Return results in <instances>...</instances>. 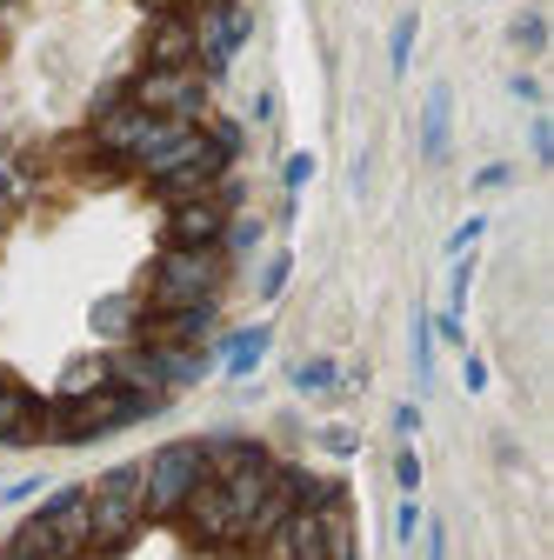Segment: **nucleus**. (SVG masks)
Here are the masks:
<instances>
[{"instance_id":"f257e3e1","label":"nucleus","mask_w":554,"mask_h":560,"mask_svg":"<svg viewBox=\"0 0 554 560\" xmlns=\"http://www.w3.org/2000/svg\"><path fill=\"white\" fill-rule=\"evenodd\" d=\"M21 560H88L94 534H88V487H60L47 494L41 514H27L8 540Z\"/></svg>"},{"instance_id":"f03ea898","label":"nucleus","mask_w":554,"mask_h":560,"mask_svg":"<svg viewBox=\"0 0 554 560\" xmlns=\"http://www.w3.org/2000/svg\"><path fill=\"white\" fill-rule=\"evenodd\" d=\"M141 521H148V508H141V460L107 467L88 487V534H94L88 553H120L134 534H141Z\"/></svg>"},{"instance_id":"7ed1b4c3","label":"nucleus","mask_w":554,"mask_h":560,"mask_svg":"<svg viewBox=\"0 0 554 560\" xmlns=\"http://www.w3.org/2000/svg\"><path fill=\"white\" fill-rule=\"evenodd\" d=\"M221 280H228L221 247H168L154 260V288H148L154 301L148 307H215Z\"/></svg>"},{"instance_id":"20e7f679","label":"nucleus","mask_w":554,"mask_h":560,"mask_svg":"<svg viewBox=\"0 0 554 560\" xmlns=\"http://www.w3.org/2000/svg\"><path fill=\"white\" fill-rule=\"evenodd\" d=\"M200 480H207V447L200 441H168L141 460V508L154 521H168V514H181V501Z\"/></svg>"},{"instance_id":"39448f33","label":"nucleus","mask_w":554,"mask_h":560,"mask_svg":"<svg viewBox=\"0 0 554 560\" xmlns=\"http://www.w3.org/2000/svg\"><path fill=\"white\" fill-rule=\"evenodd\" d=\"M141 114H154V120H200V107H207V81L194 74V67H148L141 81H134V94H127Z\"/></svg>"},{"instance_id":"423d86ee","label":"nucleus","mask_w":554,"mask_h":560,"mask_svg":"<svg viewBox=\"0 0 554 560\" xmlns=\"http://www.w3.org/2000/svg\"><path fill=\"white\" fill-rule=\"evenodd\" d=\"M234 200H241L234 187L174 200V207H168V241H174V247H221V234H228V207H234Z\"/></svg>"},{"instance_id":"0eeeda50","label":"nucleus","mask_w":554,"mask_h":560,"mask_svg":"<svg viewBox=\"0 0 554 560\" xmlns=\"http://www.w3.org/2000/svg\"><path fill=\"white\" fill-rule=\"evenodd\" d=\"M168 127H187V120H154V114H141L134 101H120V107H107L101 114V127H94V140L114 154V161H141L154 140L168 133Z\"/></svg>"},{"instance_id":"6e6552de","label":"nucleus","mask_w":554,"mask_h":560,"mask_svg":"<svg viewBox=\"0 0 554 560\" xmlns=\"http://www.w3.org/2000/svg\"><path fill=\"white\" fill-rule=\"evenodd\" d=\"M241 40H247V8H207L200 14V27H194V60L207 67V74H221V67L241 54Z\"/></svg>"},{"instance_id":"1a4fd4ad","label":"nucleus","mask_w":554,"mask_h":560,"mask_svg":"<svg viewBox=\"0 0 554 560\" xmlns=\"http://www.w3.org/2000/svg\"><path fill=\"white\" fill-rule=\"evenodd\" d=\"M181 521H187L200 540H234V534H241V508H234V494H228L215 474H207L194 494L181 501Z\"/></svg>"},{"instance_id":"9d476101","label":"nucleus","mask_w":554,"mask_h":560,"mask_svg":"<svg viewBox=\"0 0 554 560\" xmlns=\"http://www.w3.org/2000/svg\"><path fill=\"white\" fill-rule=\"evenodd\" d=\"M267 547H274V560H327V501L321 508H295Z\"/></svg>"},{"instance_id":"9b49d317","label":"nucleus","mask_w":554,"mask_h":560,"mask_svg":"<svg viewBox=\"0 0 554 560\" xmlns=\"http://www.w3.org/2000/svg\"><path fill=\"white\" fill-rule=\"evenodd\" d=\"M0 441H8V447L47 441V407H41L21 381H0Z\"/></svg>"},{"instance_id":"f8f14e48","label":"nucleus","mask_w":554,"mask_h":560,"mask_svg":"<svg viewBox=\"0 0 554 560\" xmlns=\"http://www.w3.org/2000/svg\"><path fill=\"white\" fill-rule=\"evenodd\" d=\"M148 67H194V21L161 14L148 34Z\"/></svg>"},{"instance_id":"ddd939ff","label":"nucleus","mask_w":554,"mask_h":560,"mask_svg":"<svg viewBox=\"0 0 554 560\" xmlns=\"http://www.w3.org/2000/svg\"><path fill=\"white\" fill-rule=\"evenodd\" d=\"M448 127H454V94H448V81L428 94V107H422V154L428 161H448Z\"/></svg>"},{"instance_id":"4468645a","label":"nucleus","mask_w":554,"mask_h":560,"mask_svg":"<svg viewBox=\"0 0 554 560\" xmlns=\"http://www.w3.org/2000/svg\"><path fill=\"white\" fill-rule=\"evenodd\" d=\"M267 327H241V334H228V347H221V361H228V374H254L261 368V354H267Z\"/></svg>"},{"instance_id":"2eb2a0df","label":"nucleus","mask_w":554,"mask_h":560,"mask_svg":"<svg viewBox=\"0 0 554 560\" xmlns=\"http://www.w3.org/2000/svg\"><path fill=\"white\" fill-rule=\"evenodd\" d=\"M107 381H114L107 361H74V368H67V381H60V394L81 400V394H94V387H107Z\"/></svg>"},{"instance_id":"dca6fc26","label":"nucleus","mask_w":554,"mask_h":560,"mask_svg":"<svg viewBox=\"0 0 554 560\" xmlns=\"http://www.w3.org/2000/svg\"><path fill=\"white\" fill-rule=\"evenodd\" d=\"M414 34H422V21H414V14H401L394 34H388V67H394V81L407 74V60H414Z\"/></svg>"},{"instance_id":"f3484780","label":"nucleus","mask_w":554,"mask_h":560,"mask_svg":"<svg viewBox=\"0 0 554 560\" xmlns=\"http://www.w3.org/2000/svg\"><path fill=\"white\" fill-rule=\"evenodd\" d=\"M295 387H301V394H334V387H341V368H334V361H301V368H295Z\"/></svg>"},{"instance_id":"a211bd4d","label":"nucleus","mask_w":554,"mask_h":560,"mask_svg":"<svg viewBox=\"0 0 554 560\" xmlns=\"http://www.w3.org/2000/svg\"><path fill=\"white\" fill-rule=\"evenodd\" d=\"M515 47H521V54H541V47H547V21H541V14H521V21H515Z\"/></svg>"},{"instance_id":"6ab92c4d","label":"nucleus","mask_w":554,"mask_h":560,"mask_svg":"<svg viewBox=\"0 0 554 560\" xmlns=\"http://www.w3.org/2000/svg\"><path fill=\"white\" fill-rule=\"evenodd\" d=\"M414 374H422V387L435 381V354H428V320H414Z\"/></svg>"},{"instance_id":"aec40b11","label":"nucleus","mask_w":554,"mask_h":560,"mask_svg":"<svg viewBox=\"0 0 554 560\" xmlns=\"http://www.w3.org/2000/svg\"><path fill=\"white\" fill-rule=\"evenodd\" d=\"M394 480L407 487V494L422 487V454H414V447H401V454H394Z\"/></svg>"},{"instance_id":"412c9836","label":"nucleus","mask_w":554,"mask_h":560,"mask_svg":"<svg viewBox=\"0 0 554 560\" xmlns=\"http://www.w3.org/2000/svg\"><path fill=\"white\" fill-rule=\"evenodd\" d=\"M281 288H288V254H274V260H267V273H261V294L274 301Z\"/></svg>"},{"instance_id":"4be33fe9","label":"nucleus","mask_w":554,"mask_h":560,"mask_svg":"<svg viewBox=\"0 0 554 560\" xmlns=\"http://www.w3.org/2000/svg\"><path fill=\"white\" fill-rule=\"evenodd\" d=\"M14 200H21V174H14V161H0V221H8Z\"/></svg>"},{"instance_id":"5701e85b","label":"nucleus","mask_w":554,"mask_h":560,"mask_svg":"<svg viewBox=\"0 0 554 560\" xmlns=\"http://www.w3.org/2000/svg\"><path fill=\"white\" fill-rule=\"evenodd\" d=\"M414 534H422V508L401 501V508H394V540H414Z\"/></svg>"},{"instance_id":"b1692460","label":"nucleus","mask_w":554,"mask_h":560,"mask_svg":"<svg viewBox=\"0 0 554 560\" xmlns=\"http://www.w3.org/2000/svg\"><path fill=\"white\" fill-rule=\"evenodd\" d=\"M422 560H448V521H428V553Z\"/></svg>"},{"instance_id":"393cba45","label":"nucleus","mask_w":554,"mask_h":560,"mask_svg":"<svg viewBox=\"0 0 554 560\" xmlns=\"http://www.w3.org/2000/svg\"><path fill=\"white\" fill-rule=\"evenodd\" d=\"M481 228H488V221H481V214H474V221H468V228H461V234H454V241H448V254H468V247H474V241H481Z\"/></svg>"},{"instance_id":"a878e982","label":"nucleus","mask_w":554,"mask_h":560,"mask_svg":"<svg viewBox=\"0 0 554 560\" xmlns=\"http://www.w3.org/2000/svg\"><path fill=\"white\" fill-rule=\"evenodd\" d=\"M495 187H508V167H481L474 174V194H495Z\"/></svg>"},{"instance_id":"bb28decb","label":"nucleus","mask_w":554,"mask_h":560,"mask_svg":"<svg viewBox=\"0 0 554 560\" xmlns=\"http://www.w3.org/2000/svg\"><path fill=\"white\" fill-rule=\"evenodd\" d=\"M461 381H468V394H481V387H488V361H468Z\"/></svg>"},{"instance_id":"cd10ccee","label":"nucleus","mask_w":554,"mask_h":560,"mask_svg":"<svg viewBox=\"0 0 554 560\" xmlns=\"http://www.w3.org/2000/svg\"><path fill=\"white\" fill-rule=\"evenodd\" d=\"M534 154L554 161V127H547V120H534Z\"/></svg>"},{"instance_id":"c85d7f7f","label":"nucleus","mask_w":554,"mask_h":560,"mask_svg":"<svg viewBox=\"0 0 554 560\" xmlns=\"http://www.w3.org/2000/svg\"><path fill=\"white\" fill-rule=\"evenodd\" d=\"M308 174H314V161H308V154H295V161H288V187H308Z\"/></svg>"},{"instance_id":"c756f323","label":"nucleus","mask_w":554,"mask_h":560,"mask_svg":"<svg viewBox=\"0 0 554 560\" xmlns=\"http://www.w3.org/2000/svg\"><path fill=\"white\" fill-rule=\"evenodd\" d=\"M321 441H327V447H334V454H355V434H348V428H327V434H321Z\"/></svg>"},{"instance_id":"7c9ffc66","label":"nucleus","mask_w":554,"mask_h":560,"mask_svg":"<svg viewBox=\"0 0 554 560\" xmlns=\"http://www.w3.org/2000/svg\"><path fill=\"white\" fill-rule=\"evenodd\" d=\"M101 327H134V307H101Z\"/></svg>"},{"instance_id":"2f4dec72","label":"nucleus","mask_w":554,"mask_h":560,"mask_svg":"<svg viewBox=\"0 0 554 560\" xmlns=\"http://www.w3.org/2000/svg\"><path fill=\"white\" fill-rule=\"evenodd\" d=\"M141 8H154V14H174V8H181V0H141Z\"/></svg>"},{"instance_id":"473e14b6","label":"nucleus","mask_w":554,"mask_h":560,"mask_svg":"<svg viewBox=\"0 0 554 560\" xmlns=\"http://www.w3.org/2000/svg\"><path fill=\"white\" fill-rule=\"evenodd\" d=\"M200 8H228V0H200Z\"/></svg>"},{"instance_id":"72a5a7b5","label":"nucleus","mask_w":554,"mask_h":560,"mask_svg":"<svg viewBox=\"0 0 554 560\" xmlns=\"http://www.w3.org/2000/svg\"><path fill=\"white\" fill-rule=\"evenodd\" d=\"M0 560H21V553H14V547H8V553H0Z\"/></svg>"},{"instance_id":"f704fd0d","label":"nucleus","mask_w":554,"mask_h":560,"mask_svg":"<svg viewBox=\"0 0 554 560\" xmlns=\"http://www.w3.org/2000/svg\"><path fill=\"white\" fill-rule=\"evenodd\" d=\"M0 381H8V374H0Z\"/></svg>"},{"instance_id":"c9c22d12","label":"nucleus","mask_w":554,"mask_h":560,"mask_svg":"<svg viewBox=\"0 0 554 560\" xmlns=\"http://www.w3.org/2000/svg\"><path fill=\"white\" fill-rule=\"evenodd\" d=\"M0 228H8V221H0Z\"/></svg>"}]
</instances>
